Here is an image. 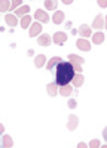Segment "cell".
Here are the masks:
<instances>
[{"instance_id":"cell-1","label":"cell","mask_w":107,"mask_h":148,"mask_svg":"<svg viewBox=\"0 0 107 148\" xmlns=\"http://www.w3.org/2000/svg\"><path fill=\"white\" fill-rule=\"evenodd\" d=\"M75 70H73V64L70 62H64L61 61L58 65H57V71H55V83L58 86H64V84H68L75 77Z\"/></svg>"},{"instance_id":"cell-2","label":"cell","mask_w":107,"mask_h":148,"mask_svg":"<svg viewBox=\"0 0 107 148\" xmlns=\"http://www.w3.org/2000/svg\"><path fill=\"white\" fill-rule=\"evenodd\" d=\"M39 34H42V22H33L30 25V31H28V36L30 37H37Z\"/></svg>"},{"instance_id":"cell-3","label":"cell","mask_w":107,"mask_h":148,"mask_svg":"<svg viewBox=\"0 0 107 148\" xmlns=\"http://www.w3.org/2000/svg\"><path fill=\"white\" fill-rule=\"evenodd\" d=\"M76 46H77V49H80V51H83V52H89L91 51V43H89V40L88 39H77V42H76Z\"/></svg>"},{"instance_id":"cell-4","label":"cell","mask_w":107,"mask_h":148,"mask_svg":"<svg viewBox=\"0 0 107 148\" xmlns=\"http://www.w3.org/2000/svg\"><path fill=\"white\" fill-rule=\"evenodd\" d=\"M52 40H54V43L55 45H64L66 43V40H67V34L64 33V31H57L55 34H54V37H52Z\"/></svg>"},{"instance_id":"cell-5","label":"cell","mask_w":107,"mask_h":148,"mask_svg":"<svg viewBox=\"0 0 107 148\" xmlns=\"http://www.w3.org/2000/svg\"><path fill=\"white\" fill-rule=\"evenodd\" d=\"M34 18L37 19L39 22H42V24L49 22V19H51V18H49V15H48L45 10H42V9H37V10L34 12Z\"/></svg>"},{"instance_id":"cell-6","label":"cell","mask_w":107,"mask_h":148,"mask_svg":"<svg viewBox=\"0 0 107 148\" xmlns=\"http://www.w3.org/2000/svg\"><path fill=\"white\" fill-rule=\"evenodd\" d=\"M37 43H39V46H49L51 43H52V37L49 36V34H39L37 36Z\"/></svg>"},{"instance_id":"cell-7","label":"cell","mask_w":107,"mask_h":148,"mask_svg":"<svg viewBox=\"0 0 107 148\" xmlns=\"http://www.w3.org/2000/svg\"><path fill=\"white\" fill-rule=\"evenodd\" d=\"M103 27H104V16L100 14V15L95 16V19H94V22H92L91 28H94V30H101Z\"/></svg>"},{"instance_id":"cell-8","label":"cell","mask_w":107,"mask_h":148,"mask_svg":"<svg viewBox=\"0 0 107 148\" xmlns=\"http://www.w3.org/2000/svg\"><path fill=\"white\" fill-rule=\"evenodd\" d=\"M79 34L83 37V39H88L89 36H92V28L89 25H86V24H82V25L79 27Z\"/></svg>"},{"instance_id":"cell-9","label":"cell","mask_w":107,"mask_h":148,"mask_svg":"<svg viewBox=\"0 0 107 148\" xmlns=\"http://www.w3.org/2000/svg\"><path fill=\"white\" fill-rule=\"evenodd\" d=\"M77 125H79V119H77V116H75V114L68 116V121H67V129H68V130H75V129L77 127Z\"/></svg>"},{"instance_id":"cell-10","label":"cell","mask_w":107,"mask_h":148,"mask_svg":"<svg viewBox=\"0 0 107 148\" xmlns=\"http://www.w3.org/2000/svg\"><path fill=\"white\" fill-rule=\"evenodd\" d=\"M68 62L73 64V65H82L83 62H85V59H83L82 56H79V55L70 53V55H68Z\"/></svg>"},{"instance_id":"cell-11","label":"cell","mask_w":107,"mask_h":148,"mask_svg":"<svg viewBox=\"0 0 107 148\" xmlns=\"http://www.w3.org/2000/svg\"><path fill=\"white\" fill-rule=\"evenodd\" d=\"M5 22L8 24L9 27H15L17 24H18V16L14 15V14H6V16H5Z\"/></svg>"},{"instance_id":"cell-12","label":"cell","mask_w":107,"mask_h":148,"mask_svg":"<svg viewBox=\"0 0 107 148\" xmlns=\"http://www.w3.org/2000/svg\"><path fill=\"white\" fill-rule=\"evenodd\" d=\"M71 92H73V88H71V84L59 86V89H58V93H59V95H63V96H70Z\"/></svg>"},{"instance_id":"cell-13","label":"cell","mask_w":107,"mask_h":148,"mask_svg":"<svg viewBox=\"0 0 107 148\" xmlns=\"http://www.w3.org/2000/svg\"><path fill=\"white\" fill-rule=\"evenodd\" d=\"M61 58H59V56H54V58H51L49 61H48V64H46V68L48 70H49V71H52L54 70V67H57L59 62H61Z\"/></svg>"},{"instance_id":"cell-14","label":"cell","mask_w":107,"mask_h":148,"mask_svg":"<svg viewBox=\"0 0 107 148\" xmlns=\"http://www.w3.org/2000/svg\"><path fill=\"white\" fill-rule=\"evenodd\" d=\"M91 37H92V43H94V45H101V43L104 42V39H106V37H104V34H103L101 31L94 33Z\"/></svg>"},{"instance_id":"cell-15","label":"cell","mask_w":107,"mask_h":148,"mask_svg":"<svg viewBox=\"0 0 107 148\" xmlns=\"http://www.w3.org/2000/svg\"><path fill=\"white\" fill-rule=\"evenodd\" d=\"M46 90L49 96H57L58 95V84L57 83H49L46 86Z\"/></svg>"},{"instance_id":"cell-16","label":"cell","mask_w":107,"mask_h":148,"mask_svg":"<svg viewBox=\"0 0 107 148\" xmlns=\"http://www.w3.org/2000/svg\"><path fill=\"white\" fill-rule=\"evenodd\" d=\"M83 80H85V79H83V76H82L80 73H77V74H75V77H73V80H71V83H73L75 88H80V86L83 84Z\"/></svg>"},{"instance_id":"cell-17","label":"cell","mask_w":107,"mask_h":148,"mask_svg":"<svg viewBox=\"0 0 107 148\" xmlns=\"http://www.w3.org/2000/svg\"><path fill=\"white\" fill-rule=\"evenodd\" d=\"M45 64H46V56H45V55H37V56L34 58V65H36V68H42Z\"/></svg>"},{"instance_id":"cell-18","label":"cell","mask_w":107,"mask_h":148,"mask_svg":"<svg viewBox=\"0 0 107 148\" xmlns=\"http://www.w3.org/2000/svg\"><path fill=\"white\" fill-rule=\"evenodd\" d=\"M52 21H54V24H61L64 21V12L63 10H57L54 14V16H52Z\"/></svg>"},{"instance_id":"cell-19","label":"cell","mask_w":107,"mask_h":148,"mask_svg":"<svg viewBox=\"0 0 107 148\" xmlns=\"http://www.w3.org/2000/svg\"><path fill=\"white\" fill-rule=\"evenodd\" d=\"M21 27L22 28H28L30 25H31V16L27 14V15H24V16H21Z\"/></svg>"},{"instance_id":"cell-20","label":"cell","mask_w":107,"mask_h":148,"mask_svg":"<svg viewBox=\"0 0 107 148\" xmlns=\"http://www.w3.org/2000/svg\"><path fill=\"white\" fill-rule=\"evenodd\" d=\"M30 12V6H19L18 9H15V15L17 16H24Z\"/></svg>"},{"instance_id":"cell-21","label":"cell","mask_w":107,"mask_h":148,"mask_svg":"<svg viewBox=\"0 0 107 148\" xmlns=\"http://www.w3.org/2000/svg\"><path fill=\"white\" fill-rule=\"evenodd\" d=\"M58 6V0H45V8L48 10H54Z\"/></svg>"},{"instance_id":"cell-22","label":"cell","mask_w":107,"mask_h":148,"mask_svg":"<svg viewBox=\"0 0 107 148\" xmlns=\"http://www.w3.org/2000/svg\"><path fill=\"white\" fill-rule=\"evenodd\" d=\"M10 10V0H0V12Z\"/></svg>"},{"instance_id":"cell-23","label":"cell","mask_w":107,"mask_h":148,"mask_svg":"<svg viewBox=\"0 0 107 148\" xmlns=\"http://www.w3.org/2000/svg\"><path fill=\"white\" fill-rule=\"evenodd\" d=\"M2 142H3V147L5 148H12V145H14V141H12V138L9 136V135H5Z\"/></svg>"},{"instance_id":"cell-24","label":"cell","mask_w":107,"mask_h":148,"mask_svg":"<svg viewBox=\"0 0 107 148\" xmlns=\"http://www.w3.org/2000/svg\"><path fill=\"white\" fill-rule=\"evenodd\" d=\"M22 6V0H10V10H15Z\"/></svg>"},{"instance_id":"cell-25","label":"cell","mask_w":107,"mask_h":148,"mask_svg":"<svg viewBox=\"0 0 107 148\" xmlns=\"http://www.w3.org/2000/svg\"><path fill=\"white\" fill-rule=\"evenodd\" d=\"M100 147H101V142L98 139H92L89 142V148H100Z\"/></svg>"},{"instance_id":"cell-26","label":"cell","mask_w":107,"mask_h":148,"mask_svg":"<svg viewBox=\"0 0 107 148\" xmlns=\"http://www.w3.org/2000/svg\"><path fill=\"white\" fill-rule=\"evenodd\" d=\"M97 3L100 8H107V0H97Z\"/></svg>"},{"instance_id":"cell-27","label":"cell","mask_w":107,"mask_h":148,"mask_svg":"<svg viewBox=\"0 0 107 148\" xmlns=\"http://www.w3.org/2000/svg\"><path fill=\"white\" fill-rule=\"evenodd\" d=\"M68 107H70V108H76V101H75V99H70V101H68Z\"/></svg>"},{"instance_id":"cell-28","label":"cell","mask_w":107,"mask_h":148,"mask_svg":"<svg viewBox=\"0 0 107 148\" xmlns=\"http://www.w3.org/2000/svg\"><path fill=\"white\" fill-rule=\"evenodd\" d=\"M75 73H82V65H73Z\"/></svg>"},{"instance_id":"cell-29","label":"cell","mask_w":107,"mask_h":148,"mask_svg":"<svg viewBox=\"0 0 107 148\" xmlns=\"http://www.w3.org/2000/svg\"><path fill=\"white\" fill-rule=\"evenodd\" d=\"M77 148H88V145H86L85 142H79V144H77Z\"/></svg>"},{"instance_id":"cell-30","label":"cell","mask_w":107,"mask_h":148,"mask_svg":"<svg viewBox=\"0 0 107 148\" xmlns=\"http://www.w3.org/2000/svg\"><path fill=\"white\" fill-rule=\"evenodd\" d=\"M103 138H104V139L107 141V127H106V129L103 130Z\"/></svg>"},{"instance_id":"cell-31","label":"cell","mask_w":107,"mask_h":148,"mask_svg":"<svg viewBox=\"0 0 107 148\" xmlns=\"http://www.w3.org/2000/svg\"><path fill=\"white\" fill-rule=\"evenodd\" d=\"M63 3L64 5H71V3H73V0H63Z\"/></svg>"},{"instance_id":"cell-32","label":"cell","mask_w":107,"mask_h":148,"mask_svg":"<svg viewBox=\"0 0 107 148\" xmlns=\"http://www.w3.org/2000/svg\"><path fill=\"white\" fill-rule=\"evenodd\" d=\"M3 130H5V126L2 125V123H0V133H3Z\"/></svg>"},{"instance_id":"cell-33","label":"cell","mask_w":107,"mask_h":148,"mask_svg":"<svg viewBox=\"0 0 107 148\" xmlns=\"http://www.w3.org/2000/svg\"><path fill=\"white\" fill-rule=\"evenodd\" d=\"M104 28H107V16H104Z\"/></svg>"},{"instance_id":"cell-34","label":"cell","mask_w":107,"mask_h":148,"mask_svg":"<svg viewBox=\"0 0 107 148\" xmlns=\"http://www.w3.org/2000/svg\"><path fill=\"white\" fill-rule=\"evenodd\" d=\"M100 148H107V144H106V145H101Z\"/></svg>"}]
</instances>
